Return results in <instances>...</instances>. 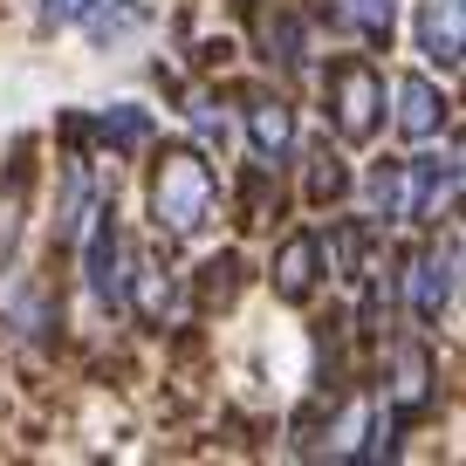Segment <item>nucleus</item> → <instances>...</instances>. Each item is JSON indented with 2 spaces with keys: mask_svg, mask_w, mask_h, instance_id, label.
I'll list each match as a JSON object with an SVG mask.
<instances>
[{
  "mask_svg": "<svg viewBox=\"0 0 466 466\" xmlns=\"http://www.w3.org/2000/svg\"><path fill=\"white\" fill-rule=\"evenodd\" d=\"M206 206H213V172L199 151H165L151 172V213L165 233H199Z\"/></svg>",
  "mask_w": 466,
  "mask_h": 466,
  "instance_id": "nucleus-1",
  "label": "nucleus"
},
{
  "mask_svg": "<svg viewBox=\"0 0 466 466\" xmlns=\"http://www.w3.org/2000/svg\"><path fill=\"white\" fill-rule=\"evenodd\" d=\"M329 103H336V131L357 145V137L378 131V110H384V83L370 62H343V69L329 76Z\"/></svg>",
  "mask_w": 466,
  "mask_h": 466,
  "instance_id": "nucleus-2",
  "label": "nucleus"
},
{
  "mask_svg": "<svg viewBox=\"0 0 466 466\" xmlns=\"http://www.w3.org/2000/svg\"><path fill=\"white\" fill-rule=\"evenodd\" d=\"M89 219H96V227H89V254H83L89 295H96L103 309H124V302H131V281H124V227H116L110 206H96Z\"/></svg>",
  "mask_w": 466,
  "mask_h": 466,
  "instance_id": "nucleus-3",
  "label": "nucleus"
},
{
  "mask_svg": "<svg viewBox=\"0 0 466 466\" xmlns=\"http://www.w3.org/2000/svg\"><path fill=\"white\" fill-rule=\"evenodd\" d=\"M452 192H460V151L405 165V219H439V206H452Z\"/></svg>",
  "mask_w": 466,
  "mask_h": 466,
  "instance_id": "nucleus-4",
  "label": "nucleus"
},
{
  "mask_svg": "<svg viewBox=\"0 0 466 466\" xmlns=\"http://www.w3.org/2000/svg\"><path fill=\"white\" fill-rule=\"evenodd\" d=\"M452 275H460V240H446V248H425L419 261H411V316H419V322H439V316H446Z\"/></svg>",
  "mask_w": 466,
  "mask_h": 466,
  "instance_id": "nucleus-5",
  "label": "nucleus"
},
{
  "mask_svg": "<svg viewBox=\"0 0 466 466\" xmlns=\"http://www.w3.org/2000/svg\"><path fill=\"white\" fill-rule=\"evenodd\" d=\"M460 42H466L460 0H419V48L439 62V69H460Z\"/></svg>",
  "mask_w": 466,
  "mask_h": 466,
  "instance_id": "nucleus-6",
  "label": "nucleus"
},
{
  "mask_svg": "<svg viewBox=\"0 0 466 466\" xmlns=\"http://www.w3.org/2000/svg\"><path fill=\"white\" fill-rule=\"evenodd\" d=\"M446 124V96H439L425 76H398V131L405 137H439Z\"/></svg>",
  "mask_w": 466,
  "mask_h": 466,
  "instance_id": "nucleus-7",
  "label": "nucleus"
},
{
  "mask_svg": "<svg viewBox=\"0 0 466 466\" xmlns=\"http://www.w3.org/2000/svg\"><path fill=\"white\" fill-rule=\"evenodd\" d=\"M248 137H254V151H261V165H281L295 151V116H289V103H275V96H261L248 110Z\"/></svg>",
  "mask_w": 466,
  "mask_h": 466,
  "instance_id": "nucleus-8",
  "label": "nucleus"
},
{
  "mask_svg": "<svg viewBox=\"0 0 466 466\" xmlns=\"http://www.w3.org/2000/svg\"><path fill=\"white\" fill-rule=\"evenodd\" d=\"M316 254H322L316 233H295L289 248H281V261H275V289L289 295V302H302V295H309V281H316Z\"/></svg>",
  "mask_w": 466,
  "mask_h": 466,
  "instance_id": "nucleus-9",
  "label": "nucleus"
},
{
  "mask_svg": "<svg viewBox=\"0 0 466 466\" xmlns=\"http://www.w3.org/2000/svg\"><path fill=\"white\" fill-rule=\"evenodd\" d=\"M336 21L364 42H391V21H398V0H336Z\"/></svg>",
  "mask_w": 466,
  "mask_h": 466,
  "instance_id": "nucleus-10",
  "label": "nucleus"
},
{
  "mask_svg": "<svg viewBox=\"0 0 466 466\" xmlns=\"http://www.w3.org/2000/svg\"><path fill=\"white\" fill-rule=\"evenodd\" d=\"M96 137H103V145H116V151H137L151 137V116L137 110V103H116V110L96 116Z\"/></svg>",
  "mask_w": 466,
  "mask_h": 466,
  "instance_id": "nucleus-11",
  "label": "nucleus"
},
{
  "mask_svg": "<svg viewBox=\"0 0 466 466\" xmlns=\"http://www.w3.org/2000/svg\"><path fill=\"white\" fill-rule=\"evenodd\" d=\"M62 186H69V192H62V213H56V240L69 248L76 227H83V213H89V172H83V165H69V178H62Z\"/></svg>",
  "mask_w": 466,
  "mask_h": 466,
  "instance_id": "nucleus-12",
  "label": "nucleus"
},
{
  "mask_svg": "<svg viewBox=\"0 0 466 466\" xmlns=\"http://www.w3.org/2000/svg\"><path fill=\"white\" fill-rule=\"evenodd\" d=\"M370 206H378V219H405V165L370 172Z\"/></svg>",
  "mask_w": 466,
  "mask_h": 466,
  "instance_id": "nucleus-13",
  "label": "nucleus"
},
{
  "mask_svg": "<svg viewBox=\"0 0 466 466\" xmlns=\"http://www.w3.org/2000/svg\"><path fill=\"white\" fill-rule=\"evenodd\" d=\"M103 0H42V21H56V28H69V21H89Z\"/></svg>",
  "mask_w": 466,
  "mask_h": 466,
  "instance_id": "nucleus-14",
  "label": "nucleus"
}]
</instances>
